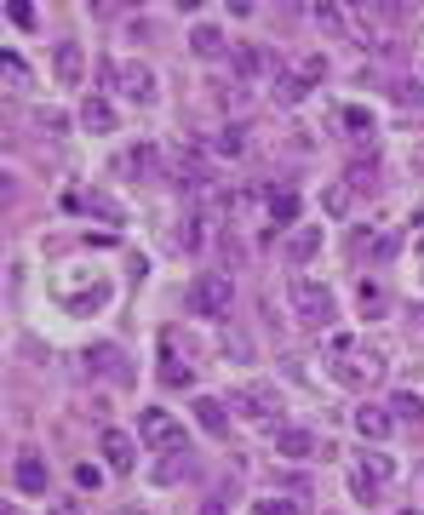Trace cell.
Segmentation results:
<instances>
[{
  "label": "cell",
  "mask_w": 424,
  "mask_h": 515,
  "mask_svg": "<svg viewBox=\"0 0 424 515\" xmlns=\"http://www.w3.org/2000/svg\"><path fill=\"white\" fill-rule=\"evenodd\" d=\"M161 384H166V389H189V384H196L189 361H178V355H173V343L161 350Z\"/></svg>",
  "instance_id": "obj_15"
},
{
  "label": "cell",
  "mask_w": 424,
  "mask_h": 515,
  "mask_svg": "<svg viewBox=\"0 0 424 515\" xmlns=\"http://www.w3.org/2000/svg\"><path fill=\"white\" fill-rule=\"evenodd\" d=\"M196 419L207 435H229V412H224V401H212V396H196Z\"/></svg>",
  "instance_id": "obj_14"
},
{
  "label": "cell",
  "mask_w": 424,
  "mask_h": 515,
  "mask_svg": "<svg viewBox=\"0 0 424 515\" xmlns=\"http://www.w3.org/2000/svg\"><path fill=\"white\" fill-rule=\"evenodd\" d=\"M361 475H367V481H390L396 464L384 458V452H361Z\"/></svg>",
  "instance_id": "obj_18"
},
{
  "label": "cell",
  "mask_w": 424,
  "mask_h": 515,
  "mask_svg": "<svg viewBox=\"0 0 424 515\" xmlns=\"http://www.w3.org/2000/svg\"><path fill=\"white\" fill-rule=\"evenodd\" d=\"M201 515H224V498H207V504H201Z\"/></svg>",
  "instance_id": "obj_28"
},
{
  "label": "cell",
  "mask_w": 424,
  "mask_h": 515,
  "mask_svg": "<svg viewBox=\"0 0 424 515\" xmlns=\"http://www.w3.org/2000/svg\"><path fill=\"white\" fill-rule=\"evenodd\" d=\"M275 452H281V458H298V464H305V458H321V441L316 435H310V429H298V424H281V429H275Z\"/></svg>",
  "instance_id": "obj_8"
},
{
  "label": "cell",
  "mask_w": 424,
  "mask_h": 515,
  "mask_svg": "<svg viewBox=\"0 0 424 515\" xmlns=\"http://www.w3.org/2000/svg\"><path fill=\"white\" fill-rule=\"evenodd\" d=\"M52 69H58V81H64V86H81V75H87V52H81V41H58Z\"/></svg>",
  "instance_id": "obj_10"
},
{
  "label": "cell",
  "mask_w": 424,
  "mask_h": 515,
  "mask_svg": "<svg viewBox=\"0 0 424 515\" xmlns=\"http://www.w3.org/2000/svg\"><path fill=\"white\" fill-rule=\"evenodd\" d=\"M252 515H298V510L287 504V498H258V504H252Z\"/></svg>",
  "instance_id": "obj_24"
},
{
  "label": "cell",
  "mask_w": 424,
  "mask_h": 515,
  "mask_svg": "<svg viewBox=\"0 0 424 515\" xmlns=\"http://www.w3.org/2000/svg\"><path fill=\"white\" fill-rule=\"evenodd\" d=\"M402 515H424V510H402Z\"/></svg>",
  "instance_id": "obj_31"
},
{
  "label": "cell",
  "mask_w": 424,
  "mask_h": 515,
  "mask_svg": "<svg viewBox=\"0 0 424 515\" xmlns=\"http://www.w3.org/2000/svg\"><path fill=\"white\" fill-rule=\"evenodd\" d=\"M81 127L87 132H115V104H109L104 92H92L87 104H81Z\"/></svg>",
  "instance_id": "obj_13"
},
{
  "label": "cell",
  "mask_w": 424,
  "mask_h": 515,
  "mask_svg": "<svg viewBox=\"0 0 424 515\" xmlns=\"http://www.w3.org/2000/svg\"><path fill=\"white\" fill-rule=\"evenodd\" d=\"M189 46H196V58H224V52H229V41L212 29V23H201V29L189 35Z\"/></svg>",
  "instance_id": "obj_16"
},
{
  "label": "cell",
  "mask_w": 424,
  "mask_h": 515,
  "mask_svg": "<svg viewBox=\"0 0 424 515\" xmlns=\"http://www.w3.org/2000/svg\"><path fill=\"white\" fill-rule=\"evenodd\" d=\"M138 441L173 452V447H184V429H178V419H173L166 407H143V412H138Z\"/></svg>",
  "instance_id": "obj_5"
},
{
  "label": "cell",
  "mask_w": 424,
  "mask_h": 515,
  "mask_svg": "<svg viewBox=\"0 0 424 515\" xmlns=\"http://www.w3.org/2000/svg\"><path fill=\"white\" fill-rule=\"evenodd\" d=\"M81 206H87V212H98V218H120V206L109 201V195H87V201H81Z\"/></svg>",
  "instance_id": "obj_23"
},
{
  "label": "cell",
  "mask_w": 424,
  "mask_h": 515,
  "mask_svg": "<svg viewBox=\"0 0 424 515\" xmlns=\"http://www.w3.org/2000/svg\"><path fill=\"white\" fill-rule=\"evenodd\" d=\"M0 75H6L12 86H29V69H23V58H18V52H0Z\"/></svg>",
  "instance_id": "obj_22"
},
{
  "label": "cell",
  "mask_w": 424,
  "mask_h": 515,
  "mask_svg": "<svg viewBox=\"0 0 424 515\" xmlns=\"http://www.w3.org/2000/svg\"><path fill=\"white\" fill-rule=\"evenodd\" d=\"M281 258H287L293 269H305L310 258H321V224H298L293 235L281 241Z\"/></svg>",
  "instance_id": "obj_9"
},
{
  "label": "cell",
  "mask_w": 424,
  "mask_h": 515,
  "mask_svg": "<svg viewBox=\"0 0 424 515\" xmlns=\"http://www.w3.org/2000/svg\"><path fill=\"white\" fill-rule=\"evenodd\" d=\"M229 304H235V287H229V275H218V269H201V275L189 281V315H201V321H229Z\"/></svg>",
  "instance_id": "obj_3"
},
{
  "label": "cell",
  "mask_w": 424,
  "mask_h": 515,
  "mask_svg": "<svg viewBox=\"0 0 424 515\" xmlns=\"http://www.w3.org/2000/svg\"><path fill=\"white\" fill-rule=\"evenodd\" d=\"M6 515H18V510H6Z\"/></svg>",
  "instance_id": "obj_32"
},
{
  "label": "cell",
  "mask_w": 424,
  "mask_h": 515,
  "mask_svg": "<svg viewBox=\"0 0 424 515\" xmlns=\"http://www.w3.org/2000/svg\"><path fill=\"white\" fill-rule=\"evenodd\" d=\"M390 429H396V412L390 407H373V401H367V407H356V435L361 441H384Z\"/></svg>",
  "instance_id": "obj_11"
},
{
  "label": "cell",
  "mask_w": 424,
  "mask_h": 515,
  "mask_svg": "<svg viewBox=\"0 0 424 515\" xmlns=\"http://www.w3.org/2000/svg\"><path fill=\"white\" fill-rule=\"evenodd\" d=\"M338 120H344V127L356 132V138H367V132H379V120H373V109H356V104H350V109H344V115H338Z\"/></svg>",
  "instance_id": "obj_19"
},
{
  "label": "cell",
  "mask_w": 424,
  "mask_h": 515,
  "mask_svg": "<svg viewBox=\"0 0 424 515\" xmlns=\"http://www.w3.org/2000/svg\"><path fill=\"white\" fill-rule=\"evenodd\" d=\"M52 515H81V510H75V504H58V510H52Z\"/></svg>",
  "instance_id": "obj_29"
},
{
  "label": "cell",
  "mask_w": 424,
  "mask_h": 515,
  "mask_svg": "<svg viewBox=\"0 0 424 515\" xmlns=\"http://www.w3.org/2000/svg\"><path fill=\"white\" fill-rule=\"evenodd\" d=\"M12 487H18L23 498H46V487H52V470H46V458L35 447H23L18 458H12Z\"/></svg>",
  "instance_id": "obj_4"
},
{
  "label": "cell",
  "mask_w": 424,
  "mask_h": 515,
  "mask_svg": "<svg viewBox=\"0 0 424 515\" xmlns=\"http://www.w3.org/2000/svg\"><path fill=\"white\" fill-rule=\"evenodd\" d=\"M98 452H104V464L115 475H127L132 464H138V441H132L127 429H104V435H98Z\"/></svg>",
  "instance_id": "obj_7"
},
{
  "label": "cell",
  "mask_w": 424,
  "mask_h": 515,
  "mask_svg": "<svg viewBox=\"0 0 424 515\" xmlns=\"http://www.w3.org/2000/svg\"><path fill=\"white\" fill-rule=\"evenodd\" d=\"M396 97H402L407 109H424V81H407V86H402V92H396Z\"/></svg>",
  "instance_id": "obj_26"
},
{
  "label": "cell",
  "mask_w": 424,
  "mask_h": 515,
  "mask_svg": "<svg viewBox=\"0 0 424 515\" xmlns=\"http://www.w3.org/2000/svg\"><path fill=\"white\" fill-rule=\"evenodd\" d=\"M356 298H361V310H373V315H384V304H390L379 281H361V287H356Z\"/></svg>",
  "instance_id": "obj_21"
},
{
  "label": "cell",
  "mask_w": 424,
  "mask_h": 515,
  "mask_svg": "<svg viewBox=\"0 0 424 515\" xmlns=\"http://www.w3.org/2000/svg\"><path fill=\"white\" fill-rule=\"evenodd\" d=\"M293 212H298V195L293 189H270V218H275V224H287Z\"/></svg>",
  "instance_id": "obj_20"
},
{
  "label": "cell",
  "mask_w": 424,
  "mask_h": 515,
  "mask_svg": "<svg viewBox=\"0 0 424 515\" xmlns=\"http://www.w3.org/2000/svg\"><path fill=\"white\" fill-rule=\"evenodd\" d=\"M104 86L120 92L127 104L150 109L155 104V69L150 64H132V58H104Z\"/></svg>",
  "instance_id": "obj_2"
},
{
  "label": "cell",
  "mask_w": 424,
  "mask_h": 515,
  "mask_svg": "<svg viewBox=\"0 0 424 515\" xmlns=\"http://www.w3.org/2000/svg\"><path fill=\"white\" fill-rule=\"evenodd\" d=\"M287 304H293V315L305 327H333L338 321V292L327 287L316 275H293L287 281Z\"/></svg>",
  "instance_id": "obj_1"
},
{
  "label": "cell",
  "mask_w": 424,
  "mask_h": 515,
  "mask_svg": "<svg viewBox=\"0 0 424 515\" xmlns=\"http://www.w3.org/2000/svg\"><path fill=\"white\" fill-rule=\"evenodd\" d=\"M390 412L402 424H419L424 419V396H413V389H396V396H390Z\"/></svg>",
  "instance_id": "obj_17"
},
{
  "label": "cell",
  "mask_w": 424,
  "mask_h": 515,
  "mask_svg": "<svg viewBox=\"0 0 424 515\" xmlns=\"http://www.w3.org/2000/svg\"><path fill=\"white\" fill-rule=\"evenodd\" d=\"M229 407H235L241 419H252V424H275L281 401H275L270 384H247V389H235V396H229ZM275 429H281V424H275Z\"/></svg>",
  "instance_id": "obj_6"
},
{
  "label": "cell",
  "mask_w": 424,
  "mask_h": 515,
  "mask_svg": "<svg viewBox=\"0 0 424 515\" xmlns=\"http://www.w3.org/2000/svg\"><path fill=\"white\" fill-rule=\"evenodd\" d=\"M379 373H384V361H379V355H350V361H338V366H333V378H338V384H373Z\"/></svg>",
  "instance_id": "obj_12"
},
{
  "label": "cell",
  "mask_w": 424,
  "mask_h": 515,
  "mask_svg": "<svg viewBox=\"0 0 424 515\" xmlns=\"http://www.w3.org/2000/svg\"><path fill=\"white\" fill-rule=\"evenodd\" d=\"M115 515H150V510H115Z\"/></svg>",
  "instance_id": "obj_30"
},
{
  "label": "cell",
  "mask_w": 424,
  "mask_h": 515,
  "mask_svg": "<svg viewBox=\"0 0 424 515\" xmlns=\"http://www.w3.org/2000/svg\"><path fill=\"white\" fill-rule=\"evenodd\" d=\"M75 481H81V487H87V493H98V481H104V470H98V464H75Z\"/></svg>",
  "instance_id": "obj_25"
},
{
  "label": "cell",
  "mask_w": 424,
  "mask_h": 515,
  "mask_svg": "<svg viewBox=\"0 0 424 515\" xmlns=\"http://www.w3.org/2000/svg\"><path fill=\"white\" fill-rule=\"evenodd\" d=\"M241 143H247V138H241V127H229V132H224V138H218V150H229V155H241Z\"/></svg>",
  "instance_id": "obj_27"
}]
</instances>
